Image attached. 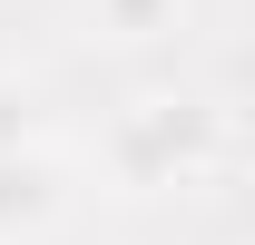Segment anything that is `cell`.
I'll return each instance as SVG.
<instances>
[{"instance_id":"2","label":"cell","mask_w":255,"mask_h":245,"mask_svg":"<svg viewBox=\"0 0 255 245\" xmlns=\"http://www.w3.org/2000/svg\"><path fill=\"white\" fill-rule=\"evenodd\" d=\"M69 206V177L49 147H10L0 157V245H39Z\"/></svg>"},{"instance_id":"1","label":"cell","mask_w":255,"mask_h":245,"mask_svg":"<svg viewBox=\"0 0 255 245\" xmlns=\"http://www.w3.org/2000/svg\"><path fill=\"white\" fill-rule=\"evenodd\" d=\"M196 147H206V108H187V98H137L118 127L128 186H167L177 167H196Z\"/></svg>"},{"instance_id":"3","label":"cell","mask_w":255,"mask_h":245,"mask_svg":"<svg viewBox=\"0 0 255 245\" xmlns=\"http://www.w3.org/2000/svg\"><path fill=\"white\" fill-rule=\"evenodd\" d=\"M177 10H187V0H98V30H118V39H157V30H177Z\"/></svg>"},{"instance_id":"4","label":"cell","mask_w":255,"mask_h":245,"mask_svg":"<svg viewBox=\"0 0 255 245\" xmlns=\"http://www.w3.org/2000/svg\"><path fill=\"white\" fill-rule=\"evenodd\" d=\"M10 147H39V98L30 89H0V157Z\"/></svg>"}]
</instances>
